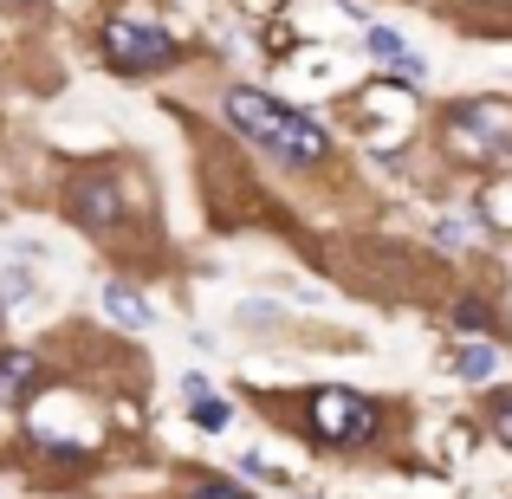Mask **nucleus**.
<instances>
[{
  "label": "nucleus",
  "mask_w": 512,
  "mask_h": 499,
  "mask_svg": "<svg viewBox=\"0 0 512 499\" xmlns=\"http://www.w3.org/2000/svg\"><path fill=\"white\" fill-rule=\"evenodd\" d=\"M0 325H7V299H0Z\"/></svg>",
  "instance_id": "nucleus-18"
},
{
  "label": "nucleus",
  "mask_w": 512,
  "mask_h": 499,
  "mask_svg": "<svg viewBox=\"0 0 512 499\" xmlns=\"http://www.w3.org/2000/svg\"><path fill=\"white\" fill-rule=\"evenodd\" d=\"M26 292H33V273H26V266H7V273H0V299H26Z\"/></svg>",
  "instance_id": "nucleus-16"
},
{
  "label": "nucleus",
  "mask_w": 512,
  "mask_h": 499,
  "mask_svg": "<svg viewBox=\"0 0 512 499\" xmlns=\"http://www.w3.org/2000/svg\"><path fill=\"white\" fill-rule=\"evenodd\" d=\"M98 305H104V318H111L117 331H150V325H156V305L143 299L137 286H124V279H104Z\"/></svg>",
  "instance_id": "nucleus-7"
},
{
  "label": "nucleus",
  "mask_w": 512,
  "mask_h": 499,
  "mask_svg": "<svg viewBox=\"0 0 512 499\" xmlns=\"http://www.w3.org/2000/svg\"><path fill=\"white\" fill-rule=\"evenodd\" d=\"M454 331H461V337H493V331H500V318H493L487 299L467 292V299H454Z\"/></svg>",
  "instance_id": "nucleus-9"
},
{
  "label": "nucleus",
  "mask_w": 512,
  "mask_h": 499,
  "mask_svg": "<svg viewBox=\"0 0 512 499\" xmlns=\"http://www.w3.org/2000/svg\"><path fill=\"white\" fill-rule=\"evenodd\" d=\"M305 435L331 454L370 448V441L383 435V409H376L370 396H357V389H338V383L312 389V396H305Z\"/></svg>",
  "instance_id": "nucleus-2"
},
{
  "label": "nucleus",
  "mask_w": 512,
  "mask_h": 499,
  "mask_svg": "<svg viewBox=\"0 0 512 499\" xmlns=\"http://www.w3.org/2000/svg\"><path fill=\"white\" fill-rule=\"evenodd\" d=\"M487 428H493V435H500L506 448H512V389H500V396L487 402Z\"/></svg>",
  "instance_id": "nucleus-15"
},
{
  "label": "nucleus",
  "mask_w": 512,
  "mask_h": 499,
  "mask_svg": "<svg viewBox=\"0 0 512 499\" xmlns=\"http://www.w3.org/2000/svg\"><path fill=\"white\" fill-rule=\"evenodd\" d=\"M506 163H512V150H506Z\"/></svg>",
  "instance_id": "nucleus-21"
},
{
  "label": "nucleus",
  "mask_w": 512,
  "mask_h": 499,
  "mask_svg": "<svg viewBox=\"0 0 512 499\" xmlns=\"http://www.w3.org/2000/svg\"><path fill=\"white\" fill-rule=\"evenodd\" d=\"M72 214H78L85 227H117V221H124V195H117L111 169L78 175V182H72Z\"/></svg>",
  "instance_id": "nucleus-5"
},
{
  "label": "nucleus",
  "mask_w": 512,
  "mask_h": 499,
  "mask_svg": "<svg viewBox=\"0 0 512 499\" xmlns=\"http://www.w3.org/2000/svg\"><path fill=\"white\" fill-rule=\"evenodd\" d=\"M493 370H500V357H493L487 337H474V344H467L461 357H454V376H461V383H487Z\"/></svg>",
  "instance_id": "nucleus-10"
},
{
  "label": "nucleus",
  "mask_w": 512,
  "mask_h": 499,
  "mask_svg": "<svg viewBox=\"0 0 512 499\" xmlns=\"http://www.w3.org/2000/svg\"><path fill=\"white\" fill-rule=\"evenodd\" d=\"M188 415H195V428L221 435V428L234 422V402H227V396H188Z\"/></svg>",
  "instance_id": "nucleus-11"
},
{
  "label": "nucleus",
  "mask_w": 512,
  "mask_h": 499,
  "mask_svg": "<svg viewBox=\"0 0 512 499\" xmlns=\"http://www.w3.org/2000/svg\"><path fill=\"white\" fill-rule=\"evenodd\" d=\"M448 143L461 156H506L512 150V98H467L448 111Z\"/></svg>",
  "instance_id": "nucleus-4"
},
{
  "label": "nucleus",
  "mask_w": 512,
  "mask_h": 499,
  "mask_svg": "<svg viewBox=\"0 0 512 499\" xmlns=\"http://www.w3.org/2000/svg\"><path fill=\"white\" fill-rule=\"evenodd\" d=\"M39 389H46V370L33 350H0V409H26Z\"/></svg>",
  "instance_id": "nucleus-6"
},
{
  "label": "nucleus",
  "mask_w": 512,
  "mask_h": 499,
  "mask_svg": "<svg viewBox=\"0 0 512 499\" xmlns=\"http://www.w3.org/2000/svg\"><path fill=\"white\" fill-rule=\"evenodd\" d=\"M98 46H104V59H111L117 72H130V78L169 72V65L182 59V46H175L163 26H130V20H104L98 26Z\"/></svg>",
  "instance_id": "nucleus-3"
},
{
  "label": "nucleus",
  "mask_w": 512,
  "mask_h": 499,
  "mask_svg": "<svg viewBox=\"0 0 512 499\" xmlns=\"http://www.w3.org/2000/svg\"><path fill=\"white\" fill-rule=\"evenodd\" d=\"M221 117H227V124H234L247 143H260L273 163H286V169H318V163L331 156L325 124H318V117H305L299 104L260 91V85H227V91H221Z\"/></svg>",
  "instance_id": "nucleus-1"
},
{
  "label": "nucleus",
  "mask_w": 512,
  "mask_h": 499,
  "mask_svg": "<svg viewBox=\"0 0 512 499\" xmlns=\"http://www.w3.org/2000/svg\"><path fill=\"white\" fill-rule=\"evenodd\" d=\"M195 499H240V493H234V487H221V480H208V487H201Z\"/></svg>",
  "instance_id": "nucleus-17"
},
{
  "label": "nucleus",
  "mask_w": 512,
  "mask_h": 499,
  "mask_svg": "<svg viewBox=\"0 0 512 499\" xmlns=\"http://www.w3.org/2000/svg\"><path fill=\"white\" fill-rule=\"evenodd\" d=\"M389 78H396V85H428V65H422V52H402V59H389Z\"/></svg>",
  "instance_id": "nucleus-14"
},
{
  "label": "nucleus",
  "mask_w": 512,
  "mask_h": 499,
  "mask_svg": "<svg viewBox=\"0 0 512 499\" xmlns=\"http://www.w3.org/2000/svg\"><path fill=\"white\" fill-rule=\"evenodd\" d=\"M7 7H26V0H7Z\"/></svg>",
  "instance_id": "nucleus-19"
},
{
  "label": "nucleus",
  "mask_w": 512,
  "mask_h": 499,
  "mask_svg": "<svg viewBox=\"0 0 512 499\" xmlns=\"http://www.w3.org/2000/svg\"><path fill=\"white\" fill-rule=\"evenodd\" d=\"M493 7H512V0H493Z\"/></svg>",
  "instance_id": "nucleus-20"
},
{
  "label": "nucleus",
  "mask_w": 512,
  "mask_h": 499,
  "mask_svg": "<svg viewBox=\"0 0 512 499\" xmlns=\"http://www.w3.org/2000/svg\"><path fill=\"white\" fill-rule=\"evenodd\" d=\"M111 13L117 20H130V26H163V0H111Z\"/></svg>",
  "instance_id": "nucleus-12"
},
{
  "label": "nucleus",
  "mask_w": 512,
  "mask_h": 499,
  "mask_svg": "<svg viewBox=\"0 0 512 499\" xmlns=\"http://www.w3.org/2000/svg\"><path fill=\"white\" fill-rule=\"evenodd\" d=\"M474 214L493 227V234H512V175H493L487 188L474 195Z\"/></svg>",
  "instance_id": "nucleus-8"
},
{
  "label": "nucleus",
  "mask_w": 512,
  "mask_h": 499,
  "mask_svg": "<svg viewBox=\"0 0 512 499\" xmlns=\"http://www.w3.org/2000/svg\"><path fill=\"white\" fill-rule=\"evenodd\" d=\"M363 52H370V59H402L409 46H402L389 26H363Z\"/></svg>",
  "instance_id": "nucleus-13"
}]
</instances>
